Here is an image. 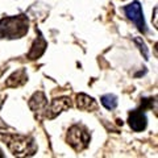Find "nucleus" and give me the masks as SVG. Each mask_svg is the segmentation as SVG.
Here are the masks:
<instances>
[{
    "instance_id": "1",
    "label": "nucleus",
    "mask_w": 158,
    "mask_h": 158,
    "mask_svg": "<svg viewBox=\"0 0 158 158\" xmlns=\"http://www.w3.org/2000/svg\"><path fill=\"white\" fill-rule=\"evenodd\" d=\"M0 140L7 144L8 149L12 152L13 156L17 157H31L37 152L36 141L29 136L24 135H12V133L0 132Z\"/></svg>"
},
{
    "instance_id": "2",
    "label": "nucleus",
    "mask_w": 158,
    "mask_h": 158,
    "mask_svg": "<svg viewBox=\"0 0 158 158\" xmlns=\"http://www.w3.org/2000/svg\"><path fill=\"white\" fill-rule=\"evenodd\" d=\"M28 19L24 15L4 17L0 20V38H21L28 33Z\"/></svg>"
},
{
    "instance_id": "3",
    "label": "nucleus",
    "mask_w": 158,
    "mask_h": 158,
    "mask_svg": "<svg viewBox=\"0 0 158 158\" xmlns=\"http://www.w3.org/2000/svg\"><path fill=\"white\" fill-rule=\"evenodd\" d=\"M66 140L75 152H82L90 145L91 136L83 125H73L67 132Z\"/></svg>"
},
{
    "instance_id": "4",
    "label": "nucleus",
    "mask_w": 158,
    "mask_h": 158,
    "mask_svg": "<svg viewBox=\"0 0 158 158\" xmlns=\"http://www.w3.org/2000/svg\"><path fill=\"white\" fill-rule=\"evenodd\" d=\"M123 11L125 12L128 19L135 23V25L137 27L138 31L142 32V33L146 32V24L144 21V13H142L140 3L133 2V3L129 4V6H125L124 8H123Z\"/></svg>"
},
{
    "instance_id": "5",
    "label": "nucleus",
    "mask_w": 158,
    "mask_h": 158,
    "mask_svg": "<svg viewBox=\"0 0 158 158\" xmlns=\"http://www.w3.org/2000/svg\"><path fill=\"white\" fill-rule=\"evenodd\" d=\"M71 107H73L71 99L67 98V96L53 99L50 104H48V107H46L45 117H48V118H50L52 120V118L57 117L59 113H62L63 111H67L69 108H71Z\"/></svg>"
},
{
    "instance_id": "6",
    "label": "nucleus",
    "mask_w": 158,
    "mask_h": 158,
    "mask_svg": "<svg viewBox=\"0 0 158 158\" xmlns=\"http://www.w3.org/2000/svg\"><path fill=\"white\" fill-rule=\"evenodd\" d=\"M128 123H129V127L135 132H142L144 131L146 128V124H148V118H146L144 110L132 111L129 113V117H128Z\"/></svg>"
},
{
    "instance_id": "7",
    "label": "nucleus",
    "mask_w": 158,
    "mask_h": 158,
    "mask_svg": "<svg viewBox=\"0 0 158 158\" xmlns=\"http://www.w3.org/2000/svg\"><path fill=\"white\" fill-rule=\"evenodd\" d=\"M29 108L34 112L37 113V116L40 113H44L45 115V111H46V107H48V99L45 96V94L38 91L36 94H33V96L29 99Z\"/></svg>"
},
{
    "instance_id": "8",
    "label": "nucleus",
    "mask_w": 158,
    "mask_h": 158,
    "mask_svg": "<svg viewBox=\"0 0 158 158\" xmlns=\"http://www.w3.org/2000/svg\"><path fill=\"white\" fill-rule=\"evenodd\" d=\"M28 81V74L27 71L24 70V69H20V70L17 71H15L11 77H9L7 81H6V86L7 87H20V86H23V85H25Z\"/></svg>"
},
{
    "instance_id": "9",
    "label": "nucleus",
    "mask_w": 158,
    "mask_h": 158,
    "mask_svg": "<svg viewBox=\"0 0 158 158\" xmlns=\"http://www.w3.org/2000/svg\"><path fill=\"white\" fill-rule=\"evenodd\" d=\"M46 46H48V44L45 41V38L42 37V34H40V37L34 41V44L31 48V50H29V53H28V58L29 59L40 58L44 54V52L46 50Z\"/></svg>"
},
{
    "instance_id": "10",
    "label": "nucleus",
    "mask_w": 158,
    "mask_h": 158,
    "mask_svg": "<svg viewBox=\"0 0 158 158\" xmlns=\"http://www.w3.org/2000/svg\"><path fill=\"white\" fill-rule=\"evenodd\" d=\"M77 107L82 111H94L98 108V104L94 100V98L86 95V94H79L77 95Z\"/></svg>"
},
{
    "instance_id": "11",
    "label": "nucleus",
    "mask_w": 158,
    "mask_h": 158,
    "mask_svg": "<svg viewBox=\"0 0 158 158\" xmlns=\"http://www.w3.org/2000/svg\"><path fill=\"white\" fill-rule=\"evenodd\" d=\"M102 104L104 106L107 110H115L117 106V98L115 95H111V94H107V95H103L100 99Z\"/></svg>"
},
{
    "instance_id": "12",
    "label": "nucleus",
    "mask_w": 158,
    "mask_h": 158,
    "mask_svg": "<svg viewBox=\"0 0 158 158\" xmlns=\"http://www.w3.org/2000/svg\"><path fill=\"white\" fill-rule=\"evenodd\" d=\"M135 42L137 44L138 46H140V52H141L142 54H144V58L148 61V59H149V53H148V48H146V45H145V42L142 41L141 38H138V37H137V38H135Z\"/></svg>"
},
{
    "instance_id": "13",
    "label": "nucleus",
    "mask_w": 158,
    "mask_h": 158,
    "mask_svg": "<svg viewBox=\"0 0 158 158\" xmlns=\"http://www.w3.org/2000/svg\"><path fill=\"white\" fill-rule=\"evenodd\" d=\"M3 104H4V98L0 95V110H2V107H3Z\"/></svg>"
},
{
    "instance_id": "14",
    "label": "nucleus",
    "mask_w": 158,
    "mask_h": 158,
    "mask_svg": "<svg viewBox=\"0 0 158 158\" xmlns=\"http://www.w3.org/2000/svg\"><path fill=\"white\" fill-rule=\"evenodd\" d=\"M3 157H4V154H3V152L0 150V158H3Z\"/></svg>"
}]
</instances>
